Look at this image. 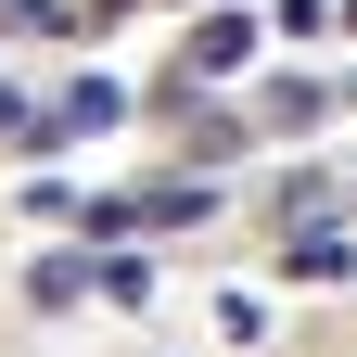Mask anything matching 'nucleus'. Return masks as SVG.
<instances>
[{
  "mask_svg": "<svg viewBox=\"0 0 357 357\" xmlns=\"http://www.w3.org/2000/svg\"><path fill=\"white\" fill-rule=\"evenodd\" d=\"M281 281H306V294L357 281V230H332V217H306V230H281Z\"/></svg>",
  "mask_w": 357,
  "mask_h": 357,
  "instance_id": "nucleus-1",
  "label": "nucleus"
},
{
  "mask_svg": "<svg viewBox=\"0 0 357 357\" xmlns=\"http://www.w3.org/2000/svg\"><path fill=\"white\" fill-rule=\"evenodd\" d=\"M115 115H128V89H115V77H77L64 102H52V141H102Z\"/></svg>",
  "mask_w": 357,
  "mask_h": 357,
  "instance_id": "nucleus-2",
  "label": "nucleus"
},
{
  "mask_svg": "<svg viewBox=\"0 0 357 357\" xmlns=\"http://www.w3.org/2000/svg\"><path fill=\"white\" fill-rule=\"evenodd\" d=\"M255 64V26L243 13H192V77H243Z\"/></svg>",
  "mask_w": 357,
  "mask_h": 357,
  "instance_id": "nucleus-3",
  "label": "nucleus"
},
{
  "mask_svg": "<svg viewBox=\"0 0 357 357\" xmlns=\"http://www.w3.org/2000/svg\"><path fill=\"white\" fill-rule=\"evenodd\" d=\"M77 294H89V268H77V255H52V268H26V306H77Z\"/></svg>",
  "mask_w": 357,
  "mask_h": 357,
  "instance_id": "nucleus-4",
  "label": "nucleus"
},
{
  "mask_svg": "<svg viewBox=\"0 0 357 357\" xmlns=\"http://www.w3.org/2000/svg\"><path fill=\"white\" fill-rule=\"evenodd\" d=\"M319 204H332V178H319V166H294V178H281V230H306Z\"/></svg>",
  "mask_w": 357,
  "mask_h": 357,
  "instance_id": "nucleus-5",
  "label": "nucleus"
},
{
  "mask_svg": "<svg viewBox=\"0 0 357 357\" xmlns=\"http://www.w3.org/2000/svg\"><path fill=\"white\" fill-rule=\"evenodd\" d=\"M0 141H26V153H38V141H52V115H26L13 89H0Z\"/></svg>",
  "mask_w": 357,
  "mask_h": 357,
  "instance_id": "nucleus-6",
  "label": "nucleus"
},
{
  "mask_svg": "<svg viewBox=\"0 0 357 357\" xmlns=\"http://www.w3.org/2000/svg\"><path fill=\"white\" fill-rule=\"evenodd\" d=\"M344 26H357V0H344Z\"/></svg>",
  "mask_w": 357,
  "mask_h": 357,
  "instance_id": "nucleus-7",
  "label": "nucleus"
}]
</instances>
